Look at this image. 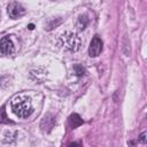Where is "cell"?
Segmentation results:
<instances>
[{
    "label": "cell",
    "mask_w": 147,
    "mask_h": 147,
    "mask_svg": "<svg viewBox=\"0 0 147 147\" xmlns=\"http://www.w3.org/2000/svg\"><path fill=\"white\" fill-rule=\"evenodd\" d=\"M80 44H82L80 38L76 33H74L71 31L64 32L60 37V40H59V45L62 48H64L65 51H69V52H76V51H78L79 47H80Z\"/></svg>",
    "instance_id": "cell-2"
},
{
    "label": "cell",
    "mask_w": 147,
    "mask_h": 147,
    "mask_svg": "<svg viewBox=\"0 0 147 147\" xmlns=\"http://www.w3.org/2000/svg\"><path fill=\"white\" fill-rule=\"evenodd\" d=\"M101 51H102V40L100 39L99 36H94L88 47V54L90 56L95 57L101 53Z\"/></svg>",
    "instance_id": "cell-4"
},
{
    "label": "cell",
    "mask_w": 147,
    "mask_h": 147,
    "mask_svg": "<svg viewBox=\"0 0 147 147\" xmlns=\"http://www.w3.org/2000/svg\"><path fill=\"white\" fill-rule=\"evenodd\" d=\"M10 107H11V111L18 117V118H26L29 117L32 111H33V107H32V102L30 96H28V94L25 93H21L15 95L11 99L10 102Z\"/></svg>",
    "instance_id": "cell-1"
},
{
    "label": "cell",
    "mask_w": 147,
    "mask_h": 147,
    "mask_svg": "<svg viewBox=\"0 0 147 147\" xmlns=\"http://www.w3.org/2000/svg\"><path fill=\"white\" fill-rule=\"evenodd\" d=\"M54 124H55V119H54L51 115H47V116H45V117L42 118L40 126H41V129H42L44 131H49V130L54 126Z\"/></svg>",
    "instance_id": "cell-6"
},
{
    "label": "cell",
    "mask_w": 147,
    "mask_h": 147,
    "mask_svg": "<svg viewBox=\"0 0 147 147\" xmlns=\"http://www.w3.org/2000/svg\"><path fill=\"white\" fill-rule=\"evenodd\" d=\"M87 24H88V18H87V16H86V15H80V16L78 17V21H77V26H78L80 30H83V29L86 28Z\"/></svg>",
    "instance_id": "cell-8"
},
{
    "label": "cell",
    "mask_w": 147,
    "mask_h": 147,
    "mask_svg": "<svg viewBox=\"0 0 147 147\" xmlns=\"http://www.w3.org/2000/svg\"><path fill=\"white\" fill-rule=\"evenodd\" d=\"M33 28H34V26H33V24H30V25H29V29H30V30H32Z\"/></svg>",
    "instance_id": "cell-12"
},
{
    "label": "cell",
    "mask_w": 147,
    "mask_h": 147,
    "mask_svg": "<svg viewBox=\"0 0 147 147\" xmlns=\"http://www.w3.org/2000/svg\"><path fill=\"white\" fill-rule=\"evenodd\" d=\"M74 71H75V74L77 75V76H83V75H85V69L80 65V64H75L74 65Z\"/></svg>",
    "instance_id": "cell-10"
},
{
    "label": "cell",
    "mask_w": 147,
    "mask_h": 147,
    "mask_svg": "<svg viewBox=\"0 0 147 147\" xmlns=\"http://www.w3.org/2000/svg\"><path fill=\"white\" fill-rule=\"evenodd\" d=\"M0 123H3V124H8V123H11L9 121V118L7 117L6 115V110H5V107H1L0 109Z\"/></svg>",
    "instance_id": "cell-9"
},
{
    "label": "cell",
    "mask_w": 147,
    "mask_h": 147,
    "mask_svg": "<svg viewBox=\"0 0 147 147\" xmlns=\"http://www.w3.org/2000/svg\"><path fill=\"white\" fill-rule=\"evenodd\" d=\"M140 141L144 142V144H146V132H142L140 134Z\"/></svg>",
    "instance_id": "cell-11"
},
{
    "label": "cell",
    "mask_w": 147,
    "mask_h": 147,
    "mask_svg": "<svg viewBox=\"0 0 147 147\" xmlns=\"http://www.w3.org/2000/svg\"><path fill=\"white\" fill-rule=\"evenodd\" d=\"M7 13H8V16L10 18L16 20V18H18V17H21V16H23L25 14V9L21 3L11 2L7 8Z\"/></svg>",
    "instance_id": "cell-3"
},
{
    "label": "cell",
    "mask_w": 147,
    "mask_h": 147,
    "mask_svg": "<svg viewBox=\"0 0 147 147\" xmlns=\"http://www.w3.org/2000/svg\"><path fill=\"white\" fill-rule=\"evenodd\" d=\"M68 122H69L70 127H72V129H75V127H77V126L83 124V119L80 118V116L78 114H71L69 116V118H68Z\"/></svg>",
    "instance_id": "cell-7"
},
{
    "label": "cell",
    "mask_w": 147,
    "mask_h": 147,
    "mask_svg": "<svg viewBox=\"0 0 147 147\" xmlns=\"http://www.w3.org/2000/svg\"><path fill=\"white\" fill-rule=\"evenodd\" d=\"M0 53L5 55H9L14 53V44L9 38V36L2 37L0 39Z\"/></svg>",
    "instance_id": "cell-5"
}]
</instances>
